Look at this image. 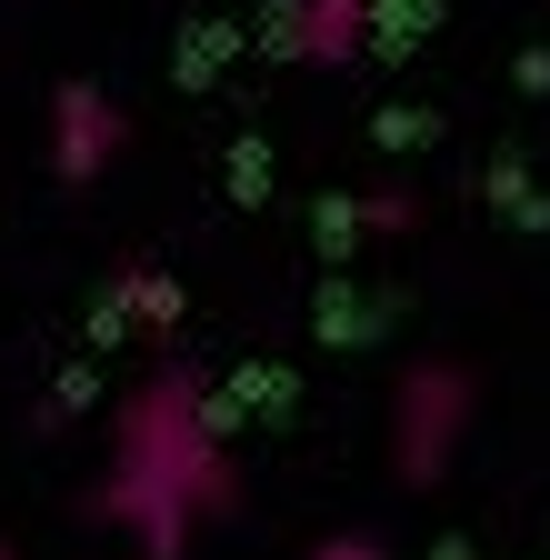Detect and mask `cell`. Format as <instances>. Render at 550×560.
Here are the masks:
<instances>
[{"label": "cell", "mask_w": 550, "mask_h": 560, "mask_svg": "<svg viewBox=\"0 0 550 560\" xmlns=\"http://www.w3.org/2000/svg\"><path fill=\"white\" fill-rule=\"evenodd\" d=\"M221 431H231V410L200 390V371L161 361L110 420V480L91 490V511L141 540V560H190V530L241 501Z\"/></svg>", "instance_id": "1"}, {"label": "cell", "mask_w": 550, "mask_h": 560, "mask_svg": "<svg viewBox=\"0 0 550 560\" xmlns=\"http://www.w3.org/2000/svg\"><path fill=\"white\" fill-rule=\"evenodd\" d=\"M460 431H470V371L460 361H410L400 390H390V470L410 490H431L460 460Z\"/></svg>", "instance_id": "2"}, {"label": "cell", "mask_w": 550, "mask_h": 560, "mask_svg": "<svg viewBox=\"0 0 550 560\" xmlns=\"http://www.w3.org/2000/svg\"><path fill=\"white\" fill-rule=\"evenodd\" d=\"M381 40V0H281L270 11V50L311 70H351Z\"/></svg>", "instance_id": "3"}, {"label": "cell", "mask_w": 550, "mask_h": 560, "mask_svg": "<svg viewBox=\"0 0 550 560\" xmlns=\"http://www.w3.org/2000/svg\"><path fill=\"white\" fill-rule=\"evenodd\" d=\"M120 151H130L120 101H110L101 81H60V91H50V171H60V180H101Z\"/></svg>", "instance_id": "4"}, {"label": "cell", "mask_w": 550, "mask_h": 560, "mask_svg": "<svg viewBox=\"0 0 550 560\" xmlns=\"http://www.w3.org/2000/svg\"><path fill=\"white\" fill-rule=\"evenodd\" d=\"M110 311H120V320H141L151 340H171V330H180V280H171V270H151V260H120Z\"/></svg>", "instance_id": "5"}, {"label": "cell", "mask_w": 550, "mask_h": 560, "mask_svg": "<svg viewBox=\"0 0 550 560\" xmlns=\"http://www.w3.org/2000/svg\"><path fill=\"white\" fill-rule=\"evenodd\" d=\"M361 221H371V231H410V221H421V200L390 180V190H371V200H361Z\"/></svg>", "instance_id": "6"}, {"label": "cell", "mask_w": 550, "mask_h": 560, "mask_svg": "<svg viewBox=\"0 0 550 560\" xmlns=\"http://www.w3.org/2000/svg\"><path fill=\"white\" fill-rule=\"evenodd\" d=\"M311 560H390V540H381V530H330Z\"/></svg>", "instance_id": "7"}, {"label": "cell", "mask_w": 550, "mask_h": 560, "mask_svg": "<svg viewBox=\"0 0 550 560\" xmlns=\"http://www.w3.org/2000/svg\"><path fill=\"white\" fill-rule=\"evenodd\" d=\"M0 560H11V550H0Z\"/></svg>", "instance_id": "8"}]
</instances>
